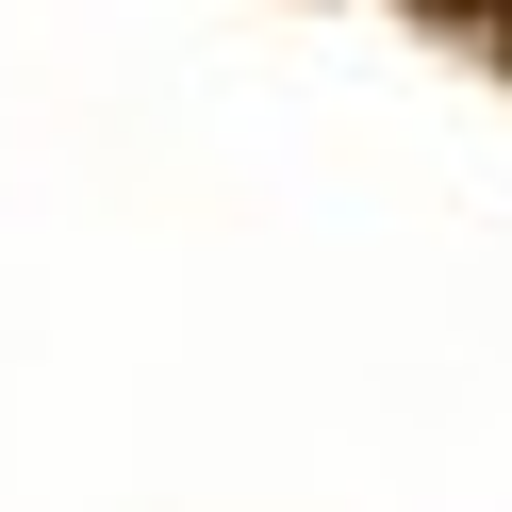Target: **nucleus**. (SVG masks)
I'll return each mask as SVG.
<instances>
[{"label":"nucleus","instance_id":"nucleus-1","mask_svg":"<svg viewBox=\"0 0 512 512\" xmlns=\"http://www.w3.org/2000/svg\"><path fill=\"white\" fill-rule=\"evenodd\" d=\"M413 17H430V34H446V50H479V67H496V83H512V0H413Z\"/></svg>","mask_w":512,"mask_h":512}]
</instances>
